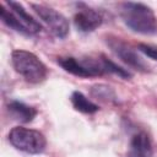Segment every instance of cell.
Instances as JSON below:
<instances>
[{
  "label": "cell",
  "mask_w": 157,
  "mask_h": 157,
  "mask_svg": "<svg viewBox=\"0 0 157 157\" xmlns=\"http://www.w3.org/2000/svg\"><path fill=\"white\" fill-rule=\"evenodd\" d=\"M120 17L136 33L153 34L157 32V17L153 10L142 2H123L120 5Z\"/></svg>",
  "instance_id": "1"
},
{
  "label": "cell",
  "mask_w": 157,
  "mask_h": 157,
  "mask_svg": "<svg viewBox=\"0 0 157 157\" xmlns=\"http://www.w3.org/2000/svg\"><path fill=\"white\" fill-rule=\"evenodd\" d=\"M11 63L17 74L29 83H39L45 80L48 69L45 64L32 52L16 49L11 53Z\"/></svg>",
  "instance_id": "2"
},
{
  "label": "cell",
  "mask_w": 157,
  "mask_h": 157,
  "mask_svg": "<svg viewBox=\"0 0 157 157\" xmlns=\"http://www.w3.org/2000/svg\"><path fill=\"white\" fill-rule=\"evenodd\" d=\"M10 144L18 151L29 153V155H39L44 152L47 147L45 136L34 129L15 126L9 132Z\"/></svg>",
  "instance_id": "3"
},
{
  "label": "cell",
  "mask_w": 157,
  "mask_h": 157,
  "mask_svg": "<svg viewBox=\"0 0 157 157\" xmlns=\"http://www.w3.org/2000/svg\"><path fill=\"white\" fill-rule=\"evenodd\" d=\"M31 6L55 37L63 39L69 34V21L63 13L42 4H31Z\"/></svg>",
  "instance_id": "4"
},
{
  "label": "cell",
  "mask_w": 157,
  "mask_h": 157,
  "mask_svg": "<svg viewBox=\"0 0 157 157\" xmlns=\"http://www.w3.org/2000/svg\"><path fill=\"white\" fill-rule=\"evenodd\" d=\"M58 64L69 74H72L78 77H93L104 74L101 59L77 60L76 58L67 56V58H60L58 60Z\"/></svg>",
  "instance_id": "5"
},
{
  "label": "cell",
  "mask_w": 157,
  "mask_h": 157,
  "mask_svg": "<svg viewBox=\"0 0 157 157\" xmlns=\"http://www.w3.org/2000/svg\"><path fill=\"white\" fill-rule=\"evenodd\" d=\"M109 48L112 52L128 66H130L134 70H137L140 72H147L148 71V65L144 61V59L128 44L121 42L120 39H109L107 40Z\"/></svg>",
  "instance_id": "6"
},
{
  "label": "cell",
  "mask_w": 157,
  "mask_h": 157,
  "mask_svg": "<svg viewBox=\"0 0 157 157\" xmlns=\"http://www.w3.org/2000/svg\"><path fill=\"white\" fill-rule=\"evenodd\" d=\"M76 5L77 11L74 15V25L77 31L82 33H90L102 25L103 17L97 10L87 6L83 2H78Z\"/></svg>",
  "instance_id": "7"
},
{
  "label": "cell",
  "mask_w": 157,
  "mask_h": 157,
  "mask_svg": "<svg viewBox=\"0 0 157 157\" xmlns=\"http://www.w3.org/2000/svg\"><path fill=\"white\" fill-rule=\"evenodd\" d=\"M125 157H153L152 144L146 132L140 131L131 137Z\"/></svg>",
  "instance_id": "8"
},
{
  "label": "cell",
  "mask_w": 157,
  "mask_h": 157,
  "mask_svg": "<svg viewBox=\"0 0 157 157\" xmlns=\"http://www.w3.org/2000/svg\"><path fill=\"white\" fill-rule=\"evenodd\" d=\"M6 4L9 5L10 10L13 12V15L17 17L18 22L28 31V33L31 36L32 34H36V33H39L42 31V25L37 20H34L25 10V7L20 2H16V1H6Z\"/></svg>",
  "instance_id": "9"
},
{
  "label": "cell",
  "mask_w": 157,
  "mask_h": 157,
  "mask_svg": "<svg viewBox=\"0 0 157 157\" xmlns=\"http://www.w3.org/2000/svg\"><path fill=\"white\" fill-rule=\"evenodd\" d=\"M7 112L10 114V117L20 123H31L36 115H37V109L23 103L20 101H11L7 104Z\"/></svg>",
  "instance_id": "10"
},
{
  "label": "cell",
  "mask_w": 157,
  "mask_h": 157,
  "mask_svg": "<svg viewBox=\"0 0 157 157\" xmlns=\"http://www.w3.org/2000/svg\"><path fill=\"white\" fill-rule=\"evenodd\" d=\"M70 101H71L72 107L76 110L81 112V113H85V114H93V113H96L99 109V107L96 103H93L92 101H90L80 91H74L71 93Z\"/></svg>",
  "instance_id": "11"
},
{
  "label": "cell",
  "mask_w": 157,
  "mask_h": 157,
  "mask_svg": "<svg viewBox=\"0 0 157 157\" xmlns=\"http://www.w3.org/2000/svg\"><path fill=\"white\" fill-rule=\"evenodd\" d=\"M0 17H1L2 22L7 27H10L11 29H13V31H16V32H18V33H21L23 36H31L28 33V31L18 22L17 17L13 15V12L11 10L6 9L4 5H0Z\"/></svg>",
  "instance_id": "12"
},
{
  "label": "cell",
  "mask_w": 157,
  "mask_h": 157,
  "mask_svg": "<svg viewBox=\"0 0 157 157\" xmlns=\"http://www.w3.org/2000/svg\"><path fill=\"white\" fill-rule=\"evenodd\" d=\"M91 94L104 101V102H115L117 96L112 87L105 86V85H94L91 87Z\"/></svg>",
  "instance_id": "13"
},
{
  "label": "cell",
  "mask_w": 157,
  "mask_h": 157,
  "mask_svg": "<svg viewBox=\"0 0 157 157\" xmlns=\"http://www.w3.org/2000/svg\"><path fill=\"white\" fill-rule=\"evenodd\" d=\"M101 61H102V66H103L104 72H109V74L118 75L119 77H121V78H124V80H128V78L131 77V74H130L128 70L120 67L119 65H117V64L113 63L112 60L107 59L105 56H102V58H101Z\"/></svg>",
  "instance_id": "14"
},
{
  "label": "cell",
  "mask_w": 157,
  "mask_h": 157,
  "mask_svg": "<svg viewBox=\"0 0 157 157\" xmlns=\"http://www.w3.org/2000/svg\"><path fill=\"white\" fill-rule=\"evenodd\" d=\"M139 52H141L144 55L152 60H157V45L155 44H147V43H140L137 45Z\"/></svg>",
  "instance_id": "15"
}]
</instances>
